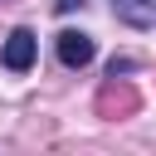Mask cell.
I'll return each instance as SVG.
<instances>
[{"mask_svg":"<svg viewBox=\"0 0 156 156\" xmlns=\"http://www.w3.org/2000/svg\"><path fill=\"white\" fill-rule=\"evenodd\" d=\"M112 15L132 29H151L156 24V0H112Z\"/></svg>","mask_w":156,"mask_h":156,"instance_id":"cell-4","label":"cell"},{"mask_svg":"<svg viewBox=\"0 0 156 156\" xmlns=\"http://www.w3.org/2000/svg\"><path fill=\"white\" fill-rule=\"evenodd\" d=\"M141 107V98H136V88H127V83H117V78H107V88L98 93V117H132Z\"/></svg>","mask_w":156,"mask_h":156,"instance_id":"cell-2","label":"cell"},{"mask_svg":"<svg viewBox=\"0 0 156 156\" xmlns=\"http://www.w3.org/2000/svg\"><path fill=\"white\" fill-rule=\"evenodd\" d=\"M83 5H88V0H54V10H58V15H73V10H83Z\"/></svg>","mask_w":156,"mask_h":156,"instance_id":"cell-5","label":"cell"},{"mask_svg":"<svg viewBox=\"0 0 156 156\" xmlns=\"http://www.w3.org/2000/svg\"><path fill=\"white\" fill-rule=\"evenodd\" d=\"M34 54H39V39H34V29H10L5 34V44H0V63L10 68V73H24L29 63H34Z\"/></svg>","mask_w":156,"mask_h":156,"instance_id":"cell-1","label":"cell"},{"mask_svg":"<svg viewBox=\"0 0 156 156\" xmlns=\"http://www.w3.org/2000/svg\"><path fill=\"white\" fill-rule=\"evenodd\" d=\"M54 49H58V63H63V68H88V63H93V54H98V49H93V39H88L83 29H63Z\"/></svg>","mask_w":156,"mask_h":156,"instance_id":"cell-3","label":"cell"}]
</instances>
